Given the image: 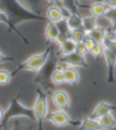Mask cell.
I'll use <instances>...</instances> for the list:
<instances>
[{
  "label": "cell",
  "mask_w": 116,
  "mask_h": 130,
  "mask_svg": "<svg viewBox=\"0 0 116 130\" xmlns=\"http://www.w3.org/2000/svg\"><path fill=\"white\" fill-rule=\"evenodd\" d=\"M19 118H28V119L35 121L33 108H28L27 106H24L20 101V96L18 95L17 97L14 98L10 100L7 109L5 112L3 121L0 124V130H6L8 123L11 120Z\"/></svg>",
  "instance_id": "1"
},
{
  "label": "cell",
  "mask_w": 116,
  "mask_h": 130,
  "mask_svg": "<svg viewBox=\"0 0 116 130\" xmlns=\"http://www.w3.org/2000/svg\"><path fill=\"white\" fill-rule=\"evenodd\" d=\"M9 17H15L21 21H45L40 14L29 9L19 0H1Z\"/></svg>",
  "instance_id": "2"
},
{
  "label": "cell",
  "mask_w": 116,
  "mask_h": 130,
  "mask_svg": "<svg viewBox=\"0 0 116 130\" xmlns=\"http://www.w3.org/2000/svg\"><path fill=\"white\" fill-rule=\"evenodd\" d=\"M52 54V47H47L45 51L42 53H36L32 56H30L28 59L24 61L19 63L17 65V68L12 72L13 76L16 75V73L20 72L21 71H28L38 72L46 64V62L50 59V56Z\"/></svg>",
  "instance_id": "3"
},
{
  "label": "cell",
  "mask_w": 116,
  "mask_h": 130,
  "mask_svg": "<svg viewBox=\"0 0 116 130\" xmlns=\"http://www.w3.org/2000/svg\"><path fill=\"white\" fill-rule=\"evenodd\" d=\"M35 93H36V99L33 106V110L35 114V122L37 123L38 130H44V122L49 114L48 99L45 90L42 89H37L35 90Z\"/></svg>",
  "instance_id": "4"
},
{
  "label": "cell",
  "mask_w": 116,
  "mask_h": 130,
  "mask_svg": "<svg viewBox=\"0 0 116 130\" xmlns=\"http://www.w3.org/2000/svg\"><path fill=\"white\" fill-rule=\"evenodd\" d=\"M46 120L51 122L52 124L55 125V126H59V127L66 126H77L80 123V121H74V120L72 119L68 115V113L66 112V110L58 109V108L56 110L50 112L47 116Z\"/></svg>",
  "instance_id": "5"
},
{
  "label": "cell",
  "mask_w": 116,
  "mask_h": 130,
  "mask_svg": "<svg viewBox=\"0 0 116 130\" xmlns=\"http://www.w3.org/2000/svg\"><path fill=\"white\" fill-rule=\"evenodd\" d=\"M60 62L68 66H73L75 68H86L88 66L85 55H82L76 52L65 55L60 58Z\"/></svg>",
  "instance_id": "6"
},
{
  "label": "cell",
  "mask_w": 116,
  "mask_h": 130,
  "mask_svg": "<svg viewBox=\"0 0 116 130\" xmlns=\"http://www.w3.org/2000/svg\"><path fill=\"white\" fill-rule=\"evenodd\" d=\"M52 101L58 109L67 110L71 104L70 96L63 89H56L52 93Z\"/></svg>",
  "instance_id": "7"
},
{
  "label": "cell",
  "mask_w": 116,
  "mask_h": 130,
  "mask_svg": "<svg viewBox=\"0 0 116 130\" xmlns=\"http://www.w3.org/2000/svg\"><path fill=\"white\" fill-rule=\"evenodd\" d=\"M104 57L107 67V79L109 82H113L116 69V54L106 49Z\"/></svg>",
  "instance_id": "8"
},
{
  "label": "cell",
  "mask_w": 116,
  "mask_h": 130,
  "mask_svg": "<svg viewBox=\"0 0 116 130\" xmlns=\"http://www.w3.org/2000/svg\"><path fill=\"white\" fill-rule=\"evenodd\" d=\"M45 16L50 22L54 23H59L60 21L66 18L65 14V9L55 4L51 5L47 7L45 11Z\"/></svg>",
  "instance_id": "9"
},
{
  "label": "cell",
  "mask_w": 116,
  "mask_h": 130,
  "mask_svg": "<svg viewBox=\"0 0 116 130\" xmlns=\"http://www.w3.org/2000/svg\"><path fill=\"white\" fill-rule=\"evenodd\" d=\"M13 120L14 122L9 130H38L37 123L35 120L24 118H15Z\"/></svg>",
  "instance_id": "10"
},
{
  "label": "cell",
  "mask_w": 116,
  "mask_h": 130,
  "mask_svg": "<svg viewBox=\"0 0 116 130\" xmlns=\"http://www.w3.org/2000/svg\"><path fill=\"white\" fill-rule=\"evenodd\" d=\"M114 110V107L112 104L109 103L107 101H101L95 106L92 114L90 116L96 119H100L102 117L105 116L109 113H112Z\"/></svg>",
  "instance_id": "11"
},
{
  "label": "cell",
  "mask_w": 116,
  "mask_h": 130,
  "mask_svg": "<svg viewBox=\"0 0 116 130\" xmlns=\"http://www.w3.org/2000/svg\"><path fill=\"white\" fill-rule=\"evenodd\" d=\"M108 5L106 4L104 1H95L93 2L89 6L90 14L96 17L97 19L104 17L109 10Z\"/></svg>",
  "instance_id": "12"
},
{
  "label": "cell",
  "mask_w": 116,
  "mask_h": 130,
  "mask_svg": "<svg viewBox=\"0 0 116 130\" xmlns=\"http://www.w3.org/2000/svg\"><path fill=\"white\" fill-rule=\"evenodd\" d=\"M62 68H63V74H65V83L70 84V85H74V84H77L79 82L80 74L75 67L65 65Z\"/></svg>",
  "instance_id": "13"
},
{
  "label": "cell",
  "mask_w": 116,
  "mask_h": 130,
  "mask_svg": "<svg viewBox=\"0 0 116 130\" xmlns=\"http://www.w3.org/2000/svg\"><path fill=\"white\" fill-rule=\"evenodd\" d=\"M76 127L78 130H102L99 119L92 118L91 116L81 120Z\"/></svg>",
  "instance_id": "14"
},
{
  "label": "cell",
  "mask_w": 116,
  "mask_h": 130,
  "mask_svg": "<svg viewBox=\"0 0 116 130\" xmlns=\"http://www.w3.org/2000/svg\"><path fill=\"white\" fill-rule=\"evenodd\" d=\"M59 34H60V30L56 23L50 22L49 21L46 24V26H45V35L46 40L48 42H50V43H55Z\"/></svg>",
  "instance_id": "15"
},
{
  "label": "cell",
  "mask_w": 116,
  "mask_h": 130,
  "mask_svg": "<svg viewBox=\"0 0 116 130\" xmlns=\"http://www.w3.org/2000/svg\"><path fill=\"white\" fill-rule=\"evenodd\" d=\"M65 19H66V23H67L70 30H73V29L83 27V19H84V16L81 15L78 12L72 13V14H68L67 17Z\"/></svg>",
  "instance_id": "16"
},
{
  "label": "cell",
  "mask_w": 116,
  "mask_h": 130,
  "mask_svg": "<svg viewBox=\"0 0 116 130\" xmlns=\"http://www.w3.org/2000/svg\"><path fill=\"white\" fill-rule=\"evenodd\" d=\"M107 32L108 30L104 27L98 25L96 28H94L93 31H91L90 32H88V35L90 37H92L96 43H104V41L107 36Z\"/></svg>",
  "instance_id": "17"
},
{
  "label": "cell",
  "mask_w": 116,
  "mask_h": 130,
  "mask_svg": "<svg viewBox=\"0 0 116 130\" xmlns=\"http://www.w3.org/2000/svg\"><path fill=\"white\" fill-rule=\"evenodd\" d=\"M102 130H112L116 126V118L112 113H109L99 119Z\"/></svg>",
  "instance_id": "18"
},
{
  "label": "cell",
  "mask_w": 116,
  "mask_h": 130,
  "mask_svg": "<svg viewBox=\"0 0 116 130\" xmlns=\"http://www.w3.org/2000/svg\"><path fill=\"white\" fill-rule=\"evenodd\" d=\"M97 26H98V19L96 17L93 16L92 14L84 16V19H83V28L86 32H90Z\"/></svg>",
  "instance_id": "19"
},
{
  "label": "cell",
  "mask_w": 116,
  "mask_h": 130,
  "mask_svg": "<svg viewBox=\"0 0 116 130\" xmlns=\"http://www.w3.org/2000/svg\"><path fill=\"white\" fill-rule=\"evenodd\" d=\"M75 47H76V43L70 38L65 43H63V44L59 46V53L61 54V56L70 54V53L75 52Z\"/></svg>",
  "instance_id": "20"
},
{
  "label": "cell",
  "mask_w": 116,
  "mask_h": 130,
  "mask_svg": "<svg viewBox=\"0 0 116 130\" xmlns=\"http://www.w3.org/2000/svg\"><path fill=\"white\" fill-rule=\"evenodd\" d=\"M51 82L57 86L65 83V74H63V68L57 67L53 71V73H52L51 75Z\"/></svg>",
  "instance_id": "21"
},
{
  "label": "cell",
  "mask_w": 116,
  "mask_h": 130,
  "mask_svg": "<svg viewBox=\"0 0 116 130\" xmlns=\"http://www.w3.org/2000/svg\"><path fill=\"white\" fill-rule=\"evenodd\" d=\"M88 35V32L84 30L83 27L77 29H73L70 32V38L75 43H80V42H84V40L86 38Z\"/></svg>",
  "instance_id": "22"
},
{
  "label": "cell",
  "mask_w": 116,
  "mask_h": 130,
  "mask_svg": "<svg viewBox=\"0 0 116 130\" xmlns=\"http://www.w3.org/2000/svg\"><path fill=\"white\" fill-rule=\"evenodd\" d=\"M63 8L68 14L78 12V1L77 0H60Z\"/></svg>",
  "instance_id": "23"
},
{
  "label": "cell",
  "mask_w": 116,
  "mask_h": 130,
  "mask_svg": "<svg viewBox=\"0 0 116 130\" xmlns=\"http://www.w3.org/2000/svg\"><path fill=\"white\" fill-rule=\"evenodd\" d=\"M25 6L33 10L34 12L40 14V9L43 6L44 0H19Z\"/></svg>",
  "instance_id": "24"
},
{
  "label": "cell",
  "mask_w": 116,
  "mask_h": 130,
  "mask_svg": "<svg viewBox=\"0 0 116 130\" xmlns=\"http://www.w3.org/2000/svg\"><path fill=\"white\" fill-rule=\"evenodd\" d=\"M0 23L5 24L8 29L17 32V29H16V26L13 24L12 21H11L10 17H9V15L7 14V13H6V11L2 10V9H0Z\"/></svg>",
  "instance_id": "25"
},
{
  "label": "cell",
  "mask_w": 116,
  "mask_h": 130,
  "mask_svg": "<svg viewBox=\"0 0 116 130\" xmlns=\"http://www.w3.org/2000/svg\"><path fill=\"white\" fill-rule=\"evenodd\" d=\"M106 48L105 45L104 43H96L94 46V48L89 52V53L94 58H100L101 56H104V52H105Z\"/></svg>",
  "instance_id": "26"
},
{
  "label": "cell",
  "mask_w": 116,
  "mask_h": 130,
  "mask_svg": "<svg viewBox=\"0 0 116 130\" xmlns=\"http://www.w3.org/2000/svg\"><path fill=\"white\" fill-rule=\"evenodd\" d=\"M13 78V74L10 71L5 69H0V85H7Z\"/></svg>",
  "instance_id": "27"
},
{
  "label": "cell",
  "mask_w": 116,
  "mask_h": 130,
  "mask_svg": "<svg viewBox=\"0 0 116 130\" xmlns=\"http://www.w3.org/2000/svg\"><path fill=\"white\" fill-rule=\"evenodd\" d=\"M105 17L109 20L112 24V29L116 28V7H110Z\"/></svg>",
  "instance_id": "28"
},
{
  "label": "cell",
  "mask_w": 116,
  "mask_h": 130,
  "mask_svg": "<svg viewBox=\"0 0 116 130\" xmlns=\"http://www.w3.org/2000/svg\"><path fill=\"white\" fill-rule=\"evenodd\" d=\"M104 44L105 45V48L107 50L116 54V39H105Z\"/></svg>",
  "instance_id": "29"
},
{
  "label": "cell",
  "mask_w": 116,
  "mask_h": 130,
  "mask_svg": "<svg viewBox=\"0 0 116 130\" xmlns=\"http://www.w3.org/2000/svg\"><path fill=\"white\" fill-rule=\"evenodd\" d=\"M75 52L79 54L82 55H86L89 53V50L86 47V45L84 44V42H80V43H76V47H75Z\"/></svg>",
  "instance_id": "30"
},
{
  "label": "cell",
  "mask_w": 116,
  "mask_h": 130,
  "mask_svg": "<svg viewBox=\"0 0 116 130\" xmlns=\"http://www.w3.org/2000/svg\"><path fill=\"white\" fill-rule=\"evenodd\" d=\"M70 39V35L69 34H66V32H60V34L57 36L56 40H55V43L58 44V46L62 45L63 43H65L66 41H68Z\"/></svg>",
  "instance_id": "31"
},
{
  "label": "cell",
  "mask_w": 116,
  "mask_h": 130,
  "mask_svg": "<svg viewBox=\"0 0 116 130\" xmlns=\"http://www.w3.org/2000/svg\"><path fill=\"white\" fill-rule=\"evenodd\" d=\"M84 44L86 45V47L88 48V50H89V52L92 50L93 48H94V46L96 44V42L94 40V39L92 38V37H90L89 35H87L86 36V38L84 40Z\"/></svg>",
  "instance_id": "32"
},
{
  "label": "cell",
  "mask_w": 116,
  "mask_h": 130,
  "mask_svg": "<svg viewBox=\"0 0 116 130\" xmlns=\"http://www.w3.org/2000/svg\"><path fill=\"white\" fill-rule=\"evenodd\" d=\"M14 61L13 57L7 56V55H6L5 53H3L2 52L0 51V64L8 62V61Z\"/></svg>",
  "instance_id": "33"
},
{
  "label": "cell",
  "mask_w": 116,
  "mask_h": 130,
  "mask_svg": "<svg viewBox=\"0 0 116 130\" xmlns=\"http://www.w3.org/2000/svg\"><path fill=\"white\" fill-rule=\"evenodd\" d=\"M109 7H116V0H104Z\"/></svg>",
  "instance_id": "34"
},
{
  "label": "cell",
  "mask_w": 116,
  "mask_h": 130,
  "mask_svg": "<svg viewBox=\"0 0 116 130\" xmlns=\"http://www.w3.org/2000/svg\"><path fill=\"white\" fill-rule=\"evenodd\" d=\"M5 112H6V110H4L0 107V124H1V122L3 121V118H4V116H5Z\"/></svg>",
  "instance_id": "35"
},
{
  "label": "cell",
  "mask_w": 116,
  "mask_h": 130,
  "mask_svg": "<svg viewBox=\"0 0 116 130\" xmlns=\"http://www.w3.org/2000/svg\"><path fill=\"white\" fill-rule=\"evenodd\" d=\"M47 3H49V4H56L57 2H59L60 0H45Z\"/></svg>",
  "instance_id": "36"
},
{
  "label": "cell",
  "mask_w": 116,
  "mask_h": 130,
  "mask_svg": "<svg viewBox=\"0 0 116 130\" xmlns=\"http://www.w3.org/2000/svg\"><path fill=\"white\" fill-rule=\"evenodd\" d=\"M113 32H114V36H115V39H116V28L113 29Z\"/></svg>",
  "instance_id": "37"
},
{
  "label": "cell",
  "mask_w": 116,
  "mask_h": 130,
  "mask_svg": "<svg viewBox=\"0 0 116 130\" xmlns=\"http://www.w3.org/2000/svg\"><path fill=\"white\" fill-rule=\"evenodd\" d=\"M77 1H78V2H79V1H80V0H77Z\"/></svg>",
  "instance_id": "38"
}]
</instances>
